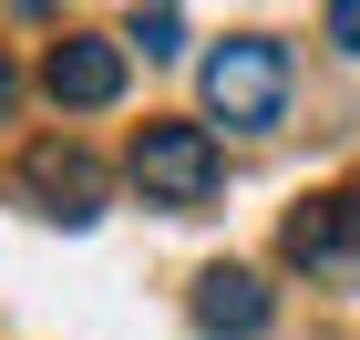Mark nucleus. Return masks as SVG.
Masks as SVG:
<instances>
[{
  "instance_id": "1",
  "label": "nucleus",
  "mask_w": 360,
  "mask_h": 340,
  "mask_svg": "<svg viewBox=\"0 0 360 340\" xmlns=\"http://www.w3.org/2000/svg\"><path fill=\"white\" fill-rule=\"evenodd\" d=\"M206 113L237 124V134H268L278 113H288V52H278L268 31H237L206 52Z\"/></svg>"
},
{
  "instance_id": "2",
  "label": "nucleus",
  "mask_w": 360,
  "mask_h": 340,
  "mask_svg": "<svg viewBox=\"0 0 360 340\" xmlns=\"http://www.w3.org/2000/svg\"><path fill=\"white\" fill-rule=\"evenodd\" d=\"M134 186H144V206L195 217V206H217L226 155H217V134H206V124H144V144H134Z\"/></svg>"
},
{
  "instance_id": "3",
  "label": "nucleus",
  "mask_w": 360,
  "mask_h": 340,
  "mask_svg": "<svg viewBox=\"0 0 360 340\" xmlns=\"http://www.w3.org/2000/svg\"><path fill=\"white\" fill-rule=\"evenodd\" d=\"M288 258L309 268V289H360V196H309L288 217Z\"/></svg>"
},
{
  "instance_id": "4",
  "label": "nucleus",
  "mask_w": 360,
  "mask_h": 340,
  "mask_svg": "<svg viewBox=\"0 0 360 340\" xmlns=\"http://www.w3.org/2000/svg\"><path fill=\"white\" fill-rule=\"evenodd\" d=\"M21 175H31V196L52 206L62 227H93V217H103V165H93L83 144H31Z\"/></svg>"
},
{
  "instance_id": "5",
  "label": "nucleus",
  "mask_w": 360,
  "mask_h": 340,
  "mask_svg": "<svg viewBox=\"0 0 360 340\" xmlns=\"http://www.w3.org/2000/svg\"><path fill=\"white\" fill-rule=\"evenodd\" d=\"M52 103L62 113H103L113 93H124V42H52Z\"/></svg>"
},
{
  "instance_id": "6",
  "label": "nucleus",
  "mask_w": 360,
  "mask_h": 340,
  "mask_svg": "<svg viewBox=\"0 0 360 340\" xmlns=\"http://www.w3.org/2000/svg\"><path fill=\"white\" fill-rule=\"evenodd\" d=\"M195 330L206 340H257L268 330V289H257L248 268H206V279H195Z\"/></svg>"
},
{
  "instance_id": "7",
  "label": "nucleus",
  "mask_w": 360,
  "mask_h": 340,
  "mask_svg": "<svg viewBox=\"0 0 360 340\" xmlns=\"http://www.w3.org/2000/svg\"><path fill=\"white\" fill-rule=\"evenodd\" d=\"M134 42H144V52H155V62H165L175 42H186V21H175V11H134Z\"/></svg>"
},
{
  "instance_id": "8",
  "label": "nucleus",
  "mask_w": 360,
  "mask_h": 340,
  "mask_svg": "<svg viewBox=\"0 0 360 340\" xmlns=\"http://www.w3.org/2000/svg\"><path fill=\"white\" fill-rule=\"evenodd\" d=\"M330 42H340V52H360V0H340V11H330Z\"/></svg>"
},
{
  "instance_id": "9",
  "label": "nucleus",
  "mask_w": 360,
  "mask_h": 340,
  "mask_svg": "<svg viewBox=\"0 0 360 340\" xmlns=\"http://www.w3.org/2000/svg\"><path fill=\"white\" fill-rule=\"evenodd\" d=\"M11 103H21V73H11V52H0V113H11Z\"/></svg>"
}]
</instances>
